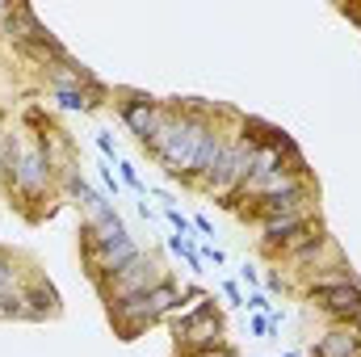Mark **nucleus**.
I'll return each instance as SVG.
<instances>
[{
  "mask_svg": "<svg viewBox=\"0 0 361 357\" xmlns=\"http://www.w3.org/2000/svg\"><path fill=\"white\" fill-rule=\"evenodd\" d=\"M42 80H47V89H51V92L97 89V85H101L89 68H85V63H76L72 55H63V59H55V63H42Z\"/></svg>",
  "mask_w": 361,
  "mask_h": 357,
  "instance_id": "9d476101",
  "label": "nucleus"
},
{
  "mask_svg": "<svg viewBox=\"0 0 361 357\" xmlns=\"http://www.w3.org/2000/svg\"><path fill=\"white\" fill-rule=\"evenodd\" d=\"M173 337H177V349H180V353H197V349L227 345V324H223V311H219L214 303H210V307H202L189 324L173 328Z\"/></svg>",
  "mask_w": 361,
  "mask_h": 357,
  "instance_id": "0eeeda50",
  "label": "nucleus"
},
{
  "mask_svg": "<svg viewBox=\"0 0 361 357\" xmlns=\"http://www.w3.org/2000/svg\"><path fill=\"white\" fill-rule=\"evenodd\" d=\"M307 357H361V337L353 324H332L315 345H311V353Z\"/></svg>",
  "mask_w": 361,
  "mask_h": 357,
  "instance_id": "9b49d317",
  "label": "nucleus"
},
{
  "mask_svg": "<svg viewBox=\"0 0 361 357\" xmlns=\"http://www.w3.org/2000/svg\"><path fill=\"white\" fill-rule=\"evenodd\" d=\"M169 277V269L160 257H152V253H139L130 265H122L118 273H109V277H101L97 282V290H101V298H105V307L109 303H122V298H135V294H147L152 286H160Z\"/></svg>",
  "mask_w": 361,
  "mask_h": 357,
  "instance_id": "7ed1b4c3",
  "label": "nucleus"
},
{
  "mask_svg": "<svg viewBox=\"0 0 361 357\" xmlns=\"http://www.w3.org/2000/svg\"><path fill=\"white\" fill-rule=\"evenodd\" d=\"M240 282H244L248 290H261V269H257V265H248V261H244V265H240Z\"/></svg>",
  "mask_w": 361,
  "mask_h": 357,
  "instance_id": "6ab92c4d",
  "label": "nucleus"
},
{
  "mask_svg": "<svg viewBox=\"0 0 361 357\" xmlns=\"http://www.w3.org/2000/svg\"><path fill=\"white\" fill-rule=\"evenodd\" d=\"M315 210H319V189L311 181V185H298V189H286V193H273V198H257L240 214L248 223H265V219H281V214H315Z\"/></svg>",
  "mask_w": 361,
  "mask_h": 357,
  "instance_id": "39448f33",
  "label": "nucleus"
},
{
  "mask_svg": "<svg viewBox=\"0 0 361 357\" xmlns=\"http://www.w3.org/2000/svg\"><path fill=\"white\" fill-rule=\"evenodd\" d=\"M311 223H319V210L315 214H281V219H265V223H252V227L261 236V248H273V244H281L286 236H294V231H302Z\"/></svg>",
  "mask_w": 361,
  "mask_h": 357,
  "instance_id": "ddd939ff",
  "label": "nucleus"
},
{
  "mask_svg": "<svg viewBox=\"0 0 361 357\" xmlns=\"http://www.w3.org/2000/svg\"><path fill=\"white\" fill-rule=\"evenodd\" d=\"M265 286H269V290H286V282H281L277 273H269V277H265Z\"/></svg>",
  "mask_w": 361,
  "mask_h": 357,
  "instance_id": "b1692460",
  "label": "nucleus"
},
{
  "mask_svg": "<svg viewBox=\"0 0 361 357\" xmlns=\"http://www.w3.org/2000/svg\"><path fill=\"white\" fill-rule=\"evenodd\" d=\"M248 332H252V337H269V332H273L269 315H257V311H252V320H248Z\"/></svg>",
  "mask_w": 361,
  "mask_h": 357,
  "instance_id": "aec40b11",
  "label": "nucleus"
},
{
  "mask_svg": "<svg viewBox=\"0 0 361 357\" xmlns=\"http://www.w3.org/2000/svg\"><path fill=\"white\" fill-rule=\"evenodd\" d=\"M257 143H261V135H252V118H235L219 164L210 169V177L202 181V193H210V198H219V202H231L235 189H240V185L248 181V173H252Z\"/></svg>",
  "mask_w": 361,
  "mask_h": 357,
  "instance_id": "f257e3e1",
  "label": "nucleus"
},
{
  "mask_svg": "<svg viewBox=\"0 0 361 357\" xmlns=\"http://www.w3.org/2000/svg\"><path fill=\"white\" fill-rule=\"evenodd\" d=\"M80 253H85V265H89V277L101 282L109 273H118L122 265H130L143 248L135 244V236L126 231V223H109V227H85L80 223Z\"/></svg>",
  "mask_w": 361,
  "mask_h": 357,
  "instance_id": "f03ea898",
  "label": "nucleus"
},
{
  "mask_svg": "<svg viewBox=\"0 0 361 357\" xmlns=\"http://www.w3.org/2000/svg\"><path fill=\"white\" fill-rule=\"evenodd\" d=\"M118 173H122V185H126L130 193H139V198H147V193H152V189L143 185V177H139V169H135V164H126V160H118Z\"/></svg>",
  "mask_w": 361,
  "mask_h": 357,
  "instance_id": "4468645a",
  "label": "nucleus"
},
{
  "mask_svg": "<svg viewBox=\"0 0 361 357\" xmlns=\"http://www.w3.org/2000/svg\"><path fill=\"white\" fill-rule=\"evenodd\" d=\"M55 169H51V160H47V152H42V143L34 139V143H25L21 147V160H17V169H13V177L4 181V193H13V198H21V202H42L47 193H51V185H55Z\"/></svg>",
  "mask_w": 361,
  "mask_h": 357,
  "instance_id": "20e7f679",
  "label": "nucleus"
},
{
  "mask_svg": "<svg viewBox=\"0 0 361 357\" xmlns=\"http://www.w3.org/2000/svg\"><path fill=\"white\" fill-rule=\"evenodd\" d=\"M219 290H223V298H227L231 307H244V290H240V282H231V277H227Z\"/></svg>",
  "mask_w": 361,
  "mask_h": 357,
  "instance_id": "f3484780",
  "label": "nucleus"
},
{
  "mask_svg": "<svg viewBox=\"0 0 361 357\" xmlns=\"http://www.w3.org/2000/svg\"><path fill=\"white\" fill-rule=\"evenodd\" d=\"M281 357H298V353H281Z\"/></svg>",
  "mask_w": 361,
  "mask_h": 357,
  "instance_id": "a878e982",
  "label": "nucleus"
},
{
  "mask_svg": "<svg viewBox=\"0 0 361 357\" xmlns=\"http://www.w3.org/2000/svg\"><path fill=\"white\" fill-rule=\"evenodd\" d=\"M193 231H197V236H214V227H210V219H206V214H197V219H193Z\"/></svg>",
  "mask_w": 361,
  "mask_h": 357,
  "instance_id": "5701e85b",
  "label": "nucleus"
},
{
  "mask_svg": "<svg viewBox=\"0 0 361 357\" xmlns=\"http://www.w3.org/2000/svg\"><path fill=\"white\" fill-rule=\"evenodd\" d=\"M227 126H219V118H214V126L206 131V139H202V147H197V160H193V173H189V181L185 185H197L202 189V181L210 177V169L219 164V156H223V147H227Z\"/></svg>",
  "mask_w": 361,
  "mask_h": 357,
  "instance_id": "f8f14e48",
  "label": "nucleus"
},
{
  "mask_svg": "<svg viewBox=\"0 0 361 357\" xmlns=\"http://www.w3.org/2000/svg\"><path fill=\"white\" fill-rule=\"evenodd\" d=\"M180 357H240L231 345H214V349H197V353H180Z\"/></svg>",
  "mask_w": 361,
  "mask_h": 357,
  "instance_id": "412c9836",
  "label": "nucleus"
},
{
  "mask_svg": "<svg viewBox=\"0 0 361 357\" xmlns=\"http://www.w3.org/2000/svg\"><path fill=\"white\" fill-rule=\"evenodd\" d=\"M118 118L126 122V131H130L139 143H147V139L160 131V122H164V101H156L152 92L122 89L118 92Z\"/></svg>",
  "mask_w": 361,
  "mask_h": 357,
  "instance_id": "423d86ee",
  "label": "nucleus"
},
{
  "mask_svg": "<svg viewBox=\"0 0 361 357\" xmlns=\"http://www.w3.org/2000/svg\"><path fill=\"white\" fill-rule=\"evenodd\" d=\"M97 177H101V193H105V198H109V202H114V198H118V193H122V177H114V173H109V169H101V173H97Z\"/></svg>",
  "mask_w": 361,
  "mask_h": 357,
  "instance_id": "dca6fc26",
  "label": "nucleus"
},
{
  "mask_svg": "<svg viewBox=\"0 0 361 357\" xmlns=\"http://www.w3.org/2000/svg\"><path fill=\"white\" fill-rule=\"evenodd\" d=\"M332 324H353L361 315V282L357 286H332V290H311L307 294Z\"/></svg>",
  "mask_w": 361,
  "mask_h": 357,
  "instance_id": "6e6552de",
  "label": "nucleus"
},
{
  "mask_svg": "<svg viewBox=\"0 0 361 357\" xmlns=\"http://www.w3.org/2000/svg\"><path fill=\"white\" fill-rule=\"evenodd\" d=\"M357 337H361V324H357Z\"/></svg>",
  "mask_w": 361,
  "mask_h": 357,
  "instance_id": "bb28decb",
  "label": "nucleus"
},
{
  "mask_svg": "<svg viewBox=\"0 0 361 357\" xmlns=\"http://www.w3.org/2000/svg\"><path fill=\"white\" fill-rule=\"evenodd\" d=\"M97 147H101V156H105V160H118V147H114V139H109L105 131H97Z\"/></svg>",
  "mask_w": 361,
  "mask_h": 357,
  "instance_id": "4be33fe9",
  "label": "nucleus"
},
{
  "mask_svg": "<svg viewBox=\"0 0 361 357\" xmlns=\"http://www.w3.org/2000/svg\"><path fill=\"white\" fill-rule=\"evenodd\" d=\"M59 315V294L51 282H42L38 273H30V282L21 286V320L25 324H47Z\"/></svg>",
  "mask_w": 361,
  "mask_h": 357,
  "instance_id": "1a4fd4ad",
  "label": "nucleus"
},
{
  "mask_svg": "<svg viewBox=\"0 0 361 357\" xmlns=\"http://www.w3.org/2000/svg\"><path fill=\"white\" fill-rule=\"evenodd\" d=\"M244 307L257 311V315H269V298H265V290H252V294L244 298Z\"/></svg>",
  "mask_w": 361,
  "mask_h": 357,
  "instance_id": "a211bd4d",
  "label": "nucleus"
},
{
  "mask_svg": "<svg viewBox=\"0 0 361 357\" xmlns=\"http://www.w3.org/2000/svg\"><path fill=\"white\" fill-rule=\"evenodd\" d=\"M4 135H8V126L0 122V160H4Z\"/></svg>",
  "mask_w": 361,
  "mask_h": 357,
  "instance_id": "393cba45",
  "label": "nucleus"
},
{
  "mask_svg": "<svg viewBox=\"0 0 361 357\" xmlns=\"http://www.w3.org/2000/svg\"><path fill=\"white\" fill-rule=\"evenodd\" d=\"M197 257H202V265H227V253L219 248V244H197Z\"/></svg>",
  "mask_w": 361,
  "mask_h": 357,
  "instance_id": "2eb2a0df",
  "label": "nucleus"
}]
</instances>
